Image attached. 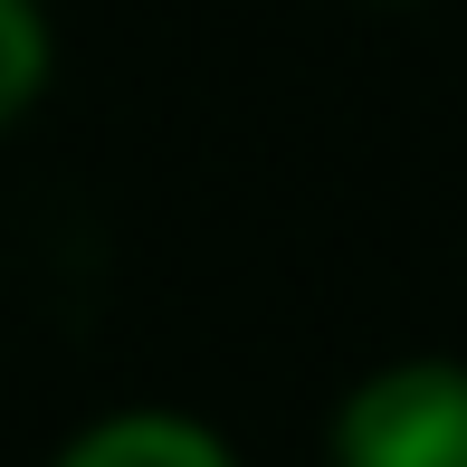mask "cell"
I'll list each match as a JSON object with an SVG mask.
<instances>
[{"label": "cell", "mask_w": 467, "mask_h": 467, "mask_svg": "<svg viewBox=\"0 0 467 467\" xmlns=\"http://www.w3.org/2000/svg\"><path fill=\"white\" fill-rule=\"evenodd\" d=\"M334 467H467V363H391L334 420Z\"/></svg>", "instance_id": "1"}, {"label": "cell", "mask_w": 467, "mask_h": 467, "mask_svg": "<svg viewBox=\"0 0 467 467\" xmlns=\"http://www.w3.org/2000/svg\"><path fill=\"white\" fill-rule=\"evenodd\" d=\"M57 467H239V458L182 410H124V420H96Z\"/></svg>", "instance_id": "2"}, {"label": "cell", "mask_w": 467, "mask_h": 467, "mask_svg": "<svg viewBox=\"0 0 467 467\" xmlns=\"http://www.w3.org/2000/svg\"><path fill=\"white\" fill-rule=\"evenodd\" d=\"M48 57H57L48 10H38V0H0V124H19V115L38 105V87H48Z\"/></svg>", "instance_id": "3"}]
</instances>
